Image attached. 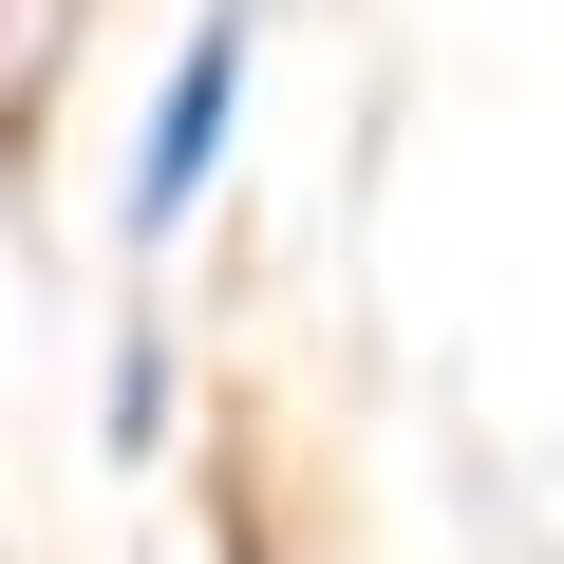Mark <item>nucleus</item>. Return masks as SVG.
<instances>
[{
	"mask_svg": "<svg viewBox=\"0 0 564 564\" xmlns=\"http://www.w3.org/2000/svg\"><path fill=\"white\" fill-rule=\"evenodd\" d=\"M245 0H207L188 20V57H170V95H151V132H132V188H113V226L132 245H188V207H207V170H226V132H245Z\"/></svg>",
	"mask_w": 564,
	"mask_h": 564,
	"instance_id": "1",
	"label": "nucleus"
},
{
	"mask_svg": "<svg viewBox=\"0 0 564 564\" xmlns=\"http://www.w3.org/2000/svg\"><path fill=\"white\" fill-rule=\"evenodd\" d=\"M170 433V339H113V452Z\"/></svg>",
	"mask_w": 564,
	"mask_h": 564,
	"instance_id": "2",
	"label": "nucleus"
}]
</instances>
